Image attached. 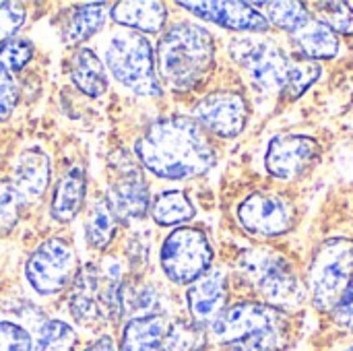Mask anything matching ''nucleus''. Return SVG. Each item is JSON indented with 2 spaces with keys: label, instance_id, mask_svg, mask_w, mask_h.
Instances as JSON below:
<instances>
[{
  "label": "nucleus",
  "instance_id": "5701e85b",
  "mask_svg": "<svg viewBox=\"0 0 353 351\" xmlns=\"http://www.w3.org/2000/svg\"><path fill=\"white\" fill-rule=\"evenodd\" d=\"M105 21V4L103 2H89L81 4L74 10L68 12L64 27H62V39L66 46H77L85 39H89L95 31L103 27Z\"/></svg>",
  "mask_w": 353,
  "mask_h": 351
},
{
  "label": "nucleus",
  "instance_id": "c756f323",
  "mask_svg": "<svg viewBox=\"0 0 353 351\" xmlns=\"http://www.w3.org/2000/svg\"><path fill=\"white\" fill-rule=\"evenodd\" d=\"M319 19L337 35H353V6L347 2H316Z\"/></svg>",
  "mask_w": 353,
  "mask_h": 351
},
{
  "label": "nucleus",
  "instance_id": "0eeeda50",
  "mask_svg": "<svg viewBox=\"0 0 353 351\" xmlns=\"http://www.w3.org/2000/svg\"><path fill=\"white\" fill-rule=\"evenodd\" d=\"M110 72L141 95H161V85L155 74V56L151 41L141 33H118L105 50Z\"/></svg>",
  "mask_w": 353,
  "mask_h": 351
},
{
  "label": "nucleus",
  "instance_id": "f3484780",
  "mask_svg": "<svg viewBox=\"0 0 353 351\" xmlns=\"http://www.w3.org/2000/svg\"><path fill=\"white\" fill-rule=\"evenodd\" d=\"M290 39L296 56L304 60H333L341 52V37L314 14L304 27L292 33Z\"/></svg>",
  "mask_w": 353,
  "mask_h": 351
},
{
  "label": "nucleus",
  "instance_id": "aec40b11",
  "mask_svg": "<svg viewBox=\"0 0 353 351\" xmlns=\"http://www.w3.org/2000/svg\"><path fill=\"white\" fill-rule=\"evenodd\" d=\"M85 190H87V178H85V170L81 168H70L60 182L54 188L52 194V205H50V213L56 221L66 223L72 221L79 211L83 209L85 203Z\"/></svg>",
  "mask_w": 353,
  "mask_h": 351
},
{
  "label": "nucleus",
  "instance_id": "423d86ee",
  "mask_svg": "<svg viewBox=\"0 0 353 351\" xmlns=\"http://www.w3.org/2000/svg\"><path fill=\"white\" fill-rule=\"evenodd\" d=\"M70 314L77 323L87 327L118 321L122 314V288L118 275L103 273V269L95 265L83 267L74 275Z\"/></svg>",
  "mask_w": 353,
  "mask_h": 351
},
{
  "label": "nucleus",
  "instance_id": "e433bc0d",
  "mask_svg": "<svg viewBox=\"0 0 353 351\" xmlns=\"http://www.w3.org/2000/svg\"><path fill=\"white\" fill-rule=\"evenodd\" d=\"M85 351H116V345H114L112 337H99L97 341H93Z\"/></svg>",
  "mask_w": 353,
  "mask_h": 351
},
{
  "label": "nucleus",
  "instance_id": "2f4dec72",
  "mask_svg": "<svg viewBox=\"0 0 353 351\" xmlns=\"http://www.w3.org/2000/svg\"><path fill=\"white\" fill-rule=\"evenodd\" d=\"M23 201L25 199L12 184H0V234H6L17 225Z\"/></svg>",
  "mask_w": 353,
  "mask_h": 351
},
{
  "label": "nucleus",
  "instance_id": "f257e3e1",
  "mask_svg": "<svg viewBox=\"0 0 353 351\" xmlns=\"http://www.w3.org/2000/svg\"><path fill=\"white\" fill-rule=\"evenodd\" d=\"M137 157L161 180H190L217 163V149L203 126L188 116L153 122L137 141Z\"/></svg>",
  "mask_w": 353,
  "mask_h": 351
},
{
  "label": "nucleus",
  "instance_id": "39448f33",
  "mask_svg": "<svg viewBox=\"0 0 353 351\" xmlns=\"http://www.w3.org/2000/svg\"><path fill=\"white\" fill-rule=\"evenodd\" d=\"M353 279V240L352 238H329L321 242L312 254L306 292L316 312L331 314L343 298Z\"/></svg>",
  "mask_w": 353,
  "mask_h": 351
},
{
  "label": "nucleus",
  "instance_id": "c9c22d12",
  "mask_svg": "<svg viewBox=\"0 0 353 351\" xmlns=\"http://www.w3.org/2000/svg\"><path fill=\"white\" fill-rule=\"evenodd\" d=\"M331 317H333V321H335V325L339 329H343L347 333H353V279L350 281L343 298L339 300L337 308L331 312Z\"/></svg>",
  "mask_w": 353,
  "mask_h": 351
},
{
  "label": "nucleus",
  "instance_id": "7c9ffc66",
  "mask_svg": "<svg viewBox=\"0 0 353 351\" xmlns=\"http://www.w3.org/2000/svg\"><path fill=\"white\" fill-rule=\"evenodd\" d=\"M33 58V46L25 39H8L0 46V68L14 74Z\"/></svg>",
  "mask_w": 353,
  "mask_h": 351
},
{
  "label": "nucleus",
  "instance_id": "b1692460",
  "mask_svg": "<svg viewBox=\"0 0 353 351\" xmlns=\"http://www.w3.org/2000/svg\"><path fill=\"white\" fill-rule=\"evenodd\" d=\"M151 215H153L157 225L174 228V225L188 223L196 215V209L190 203V199L186 197V192L172 188V190H161L155 197L153 207H151Z\"/></svg>",
  "mask_w": 353,
  "mask_h": 351
},
{
  "label": "nucleus",
  "instance_id": "393cba45",
  "mask_svg": "<svg viewBox=\"0 0 353 351\" xmlns=\"http://www.w3.org/2000/svg\"><path fill=\"white\" fill-rule=\"evenodd\" d=\"M252 6H259L263 8V17L267 19L269 25L285 31V33H296L300 27H304L310 19H312V10L308 8V4L304 2H296V0H290V2H259V4H252Z\"/></svg>",
  "mask_w": 353,
  "mask_h": 351
},
{
  "label": "nucleus",
  "instance_id": "c85d7f7f",
  "mask_svg": "<svg viewBox=\"0 0 353 351\" xmlns=\"http://www.w3.org/2000/svg\"><path fill=\"white\" fill-rule=\"evenodd\" d=\"M77 335L62 321H48L37 333V351H74Z\"/></svg>",
  "mask_w": 353,
  "mask_h": 351
},
{
  "label": "nucleus",
  "instance_id": "dca6fc26",
  "mask_svg": "<svg viewBox=\"0 0 353 351\" xmlns=\"http://www.w3.org/2000/svg\"><path fill=\"white\" fill-rule=\"evenodd\" d=\"M108 205L116 217V221H130L139 219L147 213L149 209V186L141 178L139 172L134 174H122L108 192Z\"/></svg>",
  "mask_w": 353,
  "mask_h": 351
},
{
  "label": "nucleus",
  "instance_id": "1a4fd4ad",
  "mask_svg": "<svg viewBox=\"0 0 353 351\" xmlns=\"http://www.w3.org/2000/svg\"><path fill=\"white\" fill-rule=\"evenodd\" d=\"M165 277L176 285H190L213 265V246L199 228H176L161 244L159 252Z\"/></svg>",
  "mask_w": 353,
  "mask_h": 351
},
{
  "label": "nucleus",
  "instance_id": "f704fd0d",
  "mask_svg": "<svg viewBox=\"0 0 353 351\" xmlns=\"http://www.w3.org/2000/svg\"><path fill=\"white\" fill-rule=\"evenodd\" d=\"M19 101V85L14 77L0 68V122L8 120Z\"/></svg>",
  "mask_w": 353,
  "mask_h": 351
},
{
  "label": "nucleus",
  "instance_id": "4468645a",
  "mask_svg": "<svg viewBox=\"0 0 353 351\" xmlns=\"http://www.w3.org/2000/svg\"><path fill=\"white\" fill-rule=\"evenodd\" d=\"M228 298H230V285H228L225 271L219 267L209 269L203 277H199L194 283L188 285L186 302H188L190 321L209 331L215 325V321L225 312Z\"/></svg>",
  "mask_w": 353,
  "mask_h": 351
},
{
  "label": "nucleus",
  "instance_id": "6e6552de",
  "mask_svg": "<svg viewBox=\"0 0 353 351\" xmlns=\"http://www.w3.org/2000/svg\"><path fill=\"white\" fill-rule=\"evenodd\" d=\"M230 54L246 72L254 89L265 95H283L294 60L283 48L269 39L240 37L232 41Z\"/></svg>",
  "mask_w": 353,
  "mask_h": 351
},
{
  "label": "nucleus",
  "instance_id": "72a5a7b5",
  "mask_svg": "<svg viewBox=\"0 0 353 351\" xmlns=\"http://www.w3.org/2000/svg\"><path fill=\"white\" fill-rule=\"evenodd\" d=\"M25 23V6L17 2H0V41L12 39V35Z\"/></svg>",
  "mask_w": 353,
  "mask_h": 351
},
{
  "label": "nucleus",
  "instance_id": "a878e982",
  "mask_svg": "<svg viewBox=\"0 0 353 351\" xmlns=\"http://www.w3.org/2000/svg\"><path fill=\"white\" fill-rule=\"evenodd\" d=\"M116 217L108 205L105 199H95L87 211V221H85V238L89 246L103 250L110 246V242L116 236Z\"/></svg>",
  "mask_w": 353,
  "mask_h": 351
},
{
  "label": "nucleus",
  "instance_id": "9d476101",
  "mask_svg": "<svg viewBox=\"0 0 353 351\" xmlns=\"http://www.w3.org/2000/svg\"><path fill=\"white\" fill-rule=\"evenodd\" d=\"M238 223L254 238H279L294 230L296 205L277 190H254L236 209Z\"/></svg>",
  "mask_w": 353,
  "mask_h": 351
},
{
  "label": "nucleus",
  "instance_id": "412c9836",
  "mask_svg": "<svg viewBox=\"0 0 353 351\" xmlns=\"http://www.w3.org/2000/svg\"><path fill=\"white\" fill-rule=\"evenodd\" d=\"M165 331L168 323L161 314L130 319L122 335L120 351H161Z\"/></svg>",
  "mask_w": 353,
  "mask_h": 351
},
{
  "label": "nucleus",
  "instance_id": "6ab92c4d",
  "mask_svg": "<svg viewBox=\"0 0 353 351\" xmlns=\"http://www.w3.org/2000/svg\"><path fill=\"white\" fill-rule=\"evenodd\" d=\"M112 19L132 31L143 33H157L163 29L168 21V8L163 2L155 0H124L116 2L110 10Z\"/></svg>",
  "mask_w": 353,
  "mask_h": 351
},
{
  "label": "nucleus",
  "instance_id": "473e14b6",
  "mask_svg": "<svg viewBox=\"0 0 353 351\" xmlns=\"http://www.w3.org/2000/svg\"><path fill=\"white\" fill-rule=\"evenodd\" d=\"M0 351H33V341L23 327L0 321Z\"/></svg>",
  "mask_w": 353,
  "mask_h": 351
},
{
  "label": "nucleus",
  "instance_id": "20e7f679",
  "mask_svg": "<svg viewBox=\"0 0 353 351\" xmlns=\"http://www.w3.org/2000/svg\"><path fill=\"white\" fill-rule=\"evenodd\" d=\"M236 273L259 296V302L273 308L292 312L306 302V283L300 279L290 259L277 250H244L236 261Z\"/></svg>",
  "mask_w": 353,
  "mask_h": 351
},
{
  "label": "nucleus",
  "instance_id": "f03ea898",
  "mask_svg": "<svg viewBox=\"0 0 353 351\" xmlns=\"http://www.w3.org/2000/svg\"><path fill=\"white\" fill-rule=\"evenodd\" d=\"M209 335L230 351H285L294 337V321L290 312L265 302L242 300L225 308Z\"/></svg>",
  "mask_w": 353,
  "mask_h": 351
},
{
  "label": "nucleus",
  "instance_id": "4be33fe9",
  "mask_svg": "<svg viewBox=\"0 0 353 351\" xmlns=\"http://www.w3.org/2000/svg\"><path fill=\"white\" fill-rule=\"evenodd\" d=\"M72 83L89 97H99L108 89V77L101 60L87 48H81L72 54L68 66Z\"/></svg>",
  "mask_w": 353,
  "mask_h": 351
},
{
  "label": "nucleus",
  "instance_id": "ddd939ff",
  "mask_svg": "<svg viewBox=\"0 0 353 351\" xmlns=\"http://www.w3.org/2000/svg\"><path fill=\"white\" fill-rule=\"evenodd\" d=\"M323 155L321 143L306 134H277L269 141L265 168L273 180L296 182L310 174Z\"/></svg>",
  "mask_w": 353,
  "mask_h": 351
},
{
  "label": "nucleus",
  "instance_id": "2eb2a0df",
  "mask_svg": "<svg viewBox=\"0 0 353 351\" xmlns=\"http://www.w3.org/2000/svg\"><path fill=\"white\" fill-rule=\"evenodd\" d=\"M194 17L209 21L217 27L240 33H267L271 25L256 6L248 2H178Z\"/></svg>",
  "mask_w": 353,
  "mask_h": 351
},
{
  "label": "nucleus",
  "instance_id": "cd10ccee",
  "mask_svg": "<svg viewBox=\"0 0 353 351\" xmlns=\"http://www.w3.org/2000/svg\"><path fill=\"white\" fill-rule=\"evenodd\" d=\"M323 74V66L314 60H304L294 56L292 60V68H290V77H288V85L283 91V97L290 101L300 99Z\"/></svg>",
  "mask_w": 353,
  "mask_h": 351
},
{
  "label": "nucleus",
  "instance_id": "f8f14e48",
  "mask_svg": "<svg viewBox=\"0 0 353 351\" xmlns=\"http://www.w3.org/2000/svg\"><path fill=\"white\" fill-rule=\"evenodd\" d=\"M250 118V103L242 91L219 89L207 93L194 106V120L207 134L236 139L244 132Z\"/></svg>",
  "mask_w": 353,
  "mask_h": 351
},
{
  "label": "nucleus",
  "instance_id": "7ed1b4c3",
  "mask_svg": "<svg viewBox=\"0 0 353 351\" xmlns=\"http://www.w3.org/2000/svg\"><path fill=\"white\" fill-rule=\"evenodd\" d=\"M155 62L161 81L172 91H192L215 66V37L199 23L178 21L161 35Z\"/></svg>",
  "mask_w": 353,
  "mask_h": 351
},
{
  "label": "nucleus",
  "instance_id": "a211bd4d",
  "mask_svg": "<svg viewBox=\"0 0 353 351\" xmlns=\"http://www.w3.org/2000/svg\"><path fill=\"white\" fill-rule=\"evenodd\" d=\"M52 176V161L39 149H27L19 153L12 168V186L23 199H39Z\"/></svg>",
  "mask_w": 353,
  "mask_h": 351
},
{
  "label": "nucleus",
  "instance_id": "9b49d317",
  "mask_svg": "<svg viewBox=\"0 0 353 351\" xmlns=\"http://www.w3.org/2000/svg\"><path fill=\"white\" fill-rule=\"evenodd\" d=\"M77 273V257L68 242L52 238L41 242L25 265L29 285L39 296L60 294Z\"/></svg>",
  "mask_w": 353,
  "mask_h": 351
},
{
  "label": "nucleus",
  "instance_id": "bb28decb",
  "mask_svg": "<svg viewBox=\"0 0 353 351\" xmlns=\"http://www.w3.org/2000/svg\"><path fill=\"white\" fill-rule=\"evenodd\" d=\"M209 343L207 329L199 327L192 321H176L168 327L161 351H205Z\"/></svg>",
  "mask_w": 353,
  "mask_h": 351
}]
</instances>
